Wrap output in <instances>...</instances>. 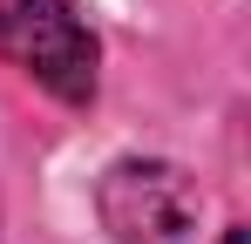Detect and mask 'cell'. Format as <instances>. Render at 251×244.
<instances>
[{"label": "cell", "instance_id": "cell-3", "mask_svg": "<svg viewBox=\"0 0 251 244\" xmlns=\"http://www.w3.org/2000/svg\"><path fill=\"white\" fill-rule=\"evenodd\" d=\"M224 244H245V231H224Z\"/></svg>", "mask_w": 251, "mask_h": 244}, {"label": "cell", "instance_id": "cell-1", "mask_svg": "<svg viewBox=\"0 0 251 244\" xmlns=\"http://www.w3.org/2000/svg\"><path fill=\"white\" fill-rule=\"evenodd\" d=\"M0 54L68 109L95 102L102 41L75 0H0Z\"/></svg>", "mask_w": 251, "mask_h": 244}, {"label": "cell", "instance_id": "cell-2", "mask_svg": "<svg viewBox=\"0 0 251 244\" xmlns=\"http://www.w3.org/2000/svg\"><path fill=\"white\" fill-rule=\"evenodd\" d=\"M95 210L116 244H190L197 231V183L156 156H123L102 170Z\"/></svg>", "mask_w": 251, "mask_h": 244}]
</instances>
